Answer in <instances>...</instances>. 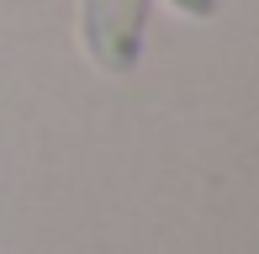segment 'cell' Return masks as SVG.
Segmentation results:
<instances>
[{
  "label": "cell",
  "instance_id": "cell-2",
  "mask_svg": "<svg viewBox=\"0 0 259 254\" xmlns=\"http://www.w3.org/2000/svg\"><path fill=\"white\" fill-rule=\"evenodd\" d=\"M164 6L185 21H217L222 16V0H164Z\"/></svg>",
  "mask_w": 259,
  "mask_h": 254
},
{
  "label": "cell",
  "instance_id": "cell-1",
  "mask_svg": "<svg viewBox=\"0 0 259 254\" xmlns=\"http://www.w3.org/2000/svg\"><path fill=\"white\" fill-rule=\"evenodd\" d=\"M148 16H154V0H74L79 59L106 79L138 74L148 53Z\"/></svg>",
  "mask_w": 259,
  "mask_h": 254
}]
</instances>
